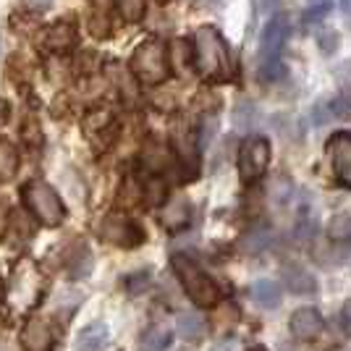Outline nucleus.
<instances>
[{
    "label": "nucleus",
    "mask_w": 351,
    "mask_h": 351,
    "mask_svg": "<svg viewBox=\"0 0 351 351\" xmlns=\"http://www.w3.org/2000/svg\"><path fill=\"white\" fill-rule=\"evenodd\" d=\"M191 45H194V63L197 71L202 73L210 82H226L231 71H234V60L228 53V45L223 43L220 32L215 27H199L191 34Z\"/></svg>",
    "instance_id": "obj_1"
},
{
    "label": "nucleus",
    "mask_w": 351,
    "mask_h": 351,
    "mask_svg": "<svg viewBox=\"0 0 351 351\" xmlns=\"http://www.w3.org/2000/svg\"><path fill=\"white\" fill-rule=\"evenodd\" d=\"M173 270L184 291L197 307H215L220 299V291L215 286V280L207 276L199 265L194 263L186 254H173Z\"/></svg>",
    "instance_id": "obj_2"
},
{
    "label": "nucleus",
    "mask_w": 351,
    "mask_h": 351,
    "mask_svg": "<svg viewBox=\"0 0 351 351\" xmlns=\"http://www.w3.org/2000/svg\"><path fill=\"white\" fill-rule=\"evenodd\" d=\"M24 202L32 210V215L45 223V226H60L66 218V207L60 202L58 191L53 189L47 181H29L24 186Z\"/></svg>",
    "instance_id": "obj_3"
},
{
    "label": "nucleus",
    "mask_w": 351,
    "mask_h": 351,
    "mask_svg": "<svg viewBox=\"0 0 351 351\" xmlns=\"http://www.w3.org/2000/svg\"><path fill=\"white\" fill-rule=\"evenodd\" d=\"M132 71L145 84H160L168 79V53L160 40H147L134 50Z\"/></svg>",
    "instance_id": "obj_4"
},
{
    "label": "nucleus",
    "mask_w": 351,
    "mask_h": 351,
    "mask_svg": "<svg viewBox=\"0 0 351 351\" xmlns=\"http://www.w3.org/2000/svg\"><path fill=\"white\" fill-rule=\"evenodd\" d=\"M43 293V278L32 263H21L11 276L8 283V302L14 309H29Z\"/></svg>",
    "instance_id": "obj_5"
},
{
    "label": "nucleus",
    "mask_w": 351,
    "mask_h": 351,
    "mask_svg": "<svg viewBox=\"0 0 351 351\" xmlns=\"http://www.w3.org/2000/svg\"><path fill=\"white\" fill-rule=\"evenodd\" d=\"M270 165V142L265 136H249L239 149V176L244 181H254Z\"/></svg>",
    "instance_id": "obj_6"
},
{
    "label": "nucleus",
    "mask_w": 351,
    "mask_h": 351,
    "mask_svg": "<svg viewBox=\"0 0 351 351\" xmlns=\"http://www.w3.org/2000/svg\"><path fill=\"white\" fill-rule=\"evenodd\" d=\"M328 155L333 165V176L341 186L351 189V134L338 132L328 139Z\"/></svg>",
    "instance_id": "obj_7"
},
{
    "label": "nucleus",
    "mask_w": 351,
    "mask_h": 351,
    "mask_svg": "<svg viewBox=\"0 0 351 351\" xmlns=\"http://www.w3.org/2000/svg\"><path fill=\"white\" fill-rule=\"evenodd\" d=\"M289 34H291V27H289V19L286 16H273L263 29V58H278V53L283 50V45L289 43Z\"/></svg>",
    "instance_id": "obj_8"
},
{
    "label": "nucleus",
    "mask_w": 351,
    "mask_h": 351,
    "mask_svg": "<svg viewBox=\"0 0 351 351\" xmlns=\"http://www.w3.org/2000/svg\"><path fill=\"white\" fill-rule=\"evenodd\" d=\"M291 336L299 341H312L322 333V315L315 307H302L291 315Z\"/></svg>",
    "instance_id": "obj_9"
},
{
    "label": "nucleus",
    "mask_w": 351,
    "mask_h": 351,
    "mask_svg": "<svg viewBox=\"0 0 351 351\" xmlns=\"http://www.w3.org/2000/svg\"><path fill=\"white\" fill-rule=\"evenodd\" d=\"M24 351H53V330L45 320H29L21 330Z\"/></svg>",
    "instance_id": "obj_10"
},
{
    "label": "nucleus",
    "mask_w": 351,
    "mask_h": 351,
    "mask_svg": "<svg viewBox=\"0 0 351 351\" xmlns=\"http://www.w3.org/2000/svg\"><path fill=\"white\" fill-rule=\"evenodd\" d=\"M108 341H110L108 325L105 322H92V325H84L76 333L73 346H76V351H103L108 346Z\"/></svg>",
    "instance_id": "obj_11"
},
{
    "label": "nucleus",
    "mask_w": 351,
    "mask_h": 351,
    "mask_svg": "<svg viewBox=\"0 0 351 351\" xmlns=\"http://www.w3.org/2000/svg\"><path fill=\"white\" fill-rule=\"evenodd\" d=\"M283 283H286L289 291L302 293V296L317 291V280H315V276H312L309 270H304L302 265H286V267H283Z\"/></svg>",
    "instance_id": "obj_12"
},
{
    "label": "nucleus",
    "mask_w": 351,
    "mask_h": 351,
    "mask_svg": "<svg viewBox=\"0 0 351 351\" xmlns=\"http://www.w3.org/2000/svg\"><path fill=\"white\" fill-rule=\"evenodd\" d=\"M249 296H252V302H254L257 307L276 309L278 307V302H280V286L270 278H260V280H254V283H252Z\"/></svg>",
    "instance_id": "obj_13"
},
{
    "label": "nucleus",
    "mask_w": 351,
    "mask_h": 351,
    "mask_svg": "<svg viewBox=\"0 0 351 351\" xmlns=\"http://www.w3.org/2000/svg\"><path fill=\"white\" fill-rule=\"evenodd\" d=\"M105 236H108V241L121 244V247H134V244H139V231L134 228L129 220H123V218L108 220V223H105Z\"/></svg>",
    "instance_id": "obj_14"
},
{
    "label": "nucleus",
    "mask_w": 351,
    "mask_h": 351,
    "mask_svg": "<svg viewBox=\"0 0 351 351\" xmlns=\"http://www.w3.org/2000/svg\"><path fill=\"white\" fill-rule=\"evenodd\" d=\"M176 333L186 341H197L207 333V320L197 312H184L176 317Z\"/></svg>",
    "instance_id": "obj_15"
},
{
    "label": "nucleus",
    "mask_w": 351,
    "mask_h": 351,
    "mask_svg": "<svg viewBox=\"0 0 351 351\" xmlns=\"http://www.w3.org/2000/svg\"><path fill=\"white\" fill-rule=\"evenodd\" d=\"M270 244H273V231L267 226H254L241 239V252H247V254H263V252L270 249Z\"/></svg>",
    "instance_id": "obj_16"
},
{
    "label": "nucleus",
    "mask_w": 351,
    "mask_h": 351,
    "mask_svg": "<svg viewBox=\"0 0 351 351\" xmlns=\"http://www.w3.org/2000/svg\"><path fill=\"white\" fill-rule=\"evenodd\" d=\"M171 346V330L165 325H152L142 336V351H165Z\"/></svg>",
    "instance_id": "obj_17"
},
{
    "label": "nucleus",
    "mask_w": 351,
    "mask_h": 351,
    "mask_svg": "<svg viewBox=\"0 0 351 351\" xmlns=\"http://www.w3.org/2000/svg\"><path fill=\"white\" fill-rule=\"evenodd\" d=\"M71 43H73V27H69V24L53 27L50 34L45 37V45L50 50H66V47H71Z\"/></svg>",
    "instance_id": "obj_18"
},
{
    "label": "nucleus",
    "mask_w": 351,
    "mask_h": 351,
    "mask_svg": "<svg viewBox=\"0 0 351 351\" xmlns=\"http://www.w3.org/2000/svg\"><path fill=\"white\" fill-rule=\"evenodd\" d=\"M19 168V155L16 147L8 142H0V178H11Z\"/></svg>",
    "instance_id": "obj_19"
},
{
    "label": "nucleus",
    "mask_w": 351,
    "mask_h": 351,
    "mask_svg": "<svg viewBox=\"0 0 351 351\" xmlns=\"http://www.w3.org/2000/svg\"><path fill=\"white\" fill-rule=\"evenodd\" d=\"M116 5L126 21H139L145 16L147 0H116Z\"/></svg>",
    "instance_id": "obj_20"
},
{
    "label": "nucleus",
    "mask_w": 351,
    "mask_h": 351,
    "mask_svg": "<svg viewBox=\"0 0 351 351\" xmlns=\"http://www.w3.org/2000/svg\"><path fill=\"white\" fill-rule=\"evenodd\" d=\"M260 76L265 82H280L286 76V66L280 58H263V66H260Z\"/></svg>",
    "instance_id": "obj_21"
},
{
    "label": "nucleus",
    "mask_w": 351,
    "mask_h": 351,
    "mask_svg": "<svg viewBox=\"0 0 351 351\" xmlns=\"http://www.w3.org/2000/svg\"><path fill=\"white\" fill-rule=\"evenodd\" d=\"M328 14H330V3H322V5L309 8L307 14H304V21H320V19H325Z\"/></svg>",
    "instance_id": "obj_22"
},
{
    "label": "nucleus",
    "mask_w": 351,
    "mask_h": 351,
    "mask_svg": "<svg viewBox=\"0 0 351 351\" xmlns=\"http://www.w3.org/2000/svg\"><path fill=\"white\" fill-rule=\"evenodd\" d=\"M257 3H260V11L263 14H273V11L280 8V0H257Z\"/></svg>",
    "instance_id": "obj_23"
},
{
    "label": "nucleus",
    "mask_w": 351,
    "mask_h": 351,
    "mask_svg": "<svg viewBox=\"0 0 351 351\" xmlns=\"http://www.w3.org/2000/svg\"><path fill=\"white\" fill-rule=\"evenodd\" d=\"M8 113H11V105L5 103V100H0V126L8 121Z\"/></svg>",
    "instance_id": "obj_24"
},
{
    "label": "nucleus",
    "mask_w": 351,
    "mask_h": 351,
    "mask_svg": "<svg viewBox=\"0 0 351 351\" xmlns=\"http://www.w3.org/2000/svg\"><path fill=\"white\" fill-rule=\"evenodd\" d=\"M24 3H27L29 8H37V11H43V8H47L53 0H24Z\"/></svg>",
    "instance_id": "obj_25"
},
{
    "label": "nucleus",
    "mask_w": 351,
    "mask_h": 351,
    "mask_svg": "<svg viewBox=\"0 0 351 351\" xmlns=\"http://www.w3.org/2000/svg\"><path fill=\"white\" fill-rule=\"evenodd\" d=\"M5 226H8V220H5V215L0 213V236H3V231H5Z\"/></svg>",
    "instance_id": "obj_26"
},
{
    "label": "nucleus",
    "mask_w": 351,
    "mask_h": 351,
    "mask_svg": "<svg viewBox=\"0 0 351 351\" xmlns=\"http://www.w3.org/2000/svg\"><path fill=\"white\" fill-rule=\"evenodd\" d=\"M341 8H343L346 14H351V0H341Z\"/></svg>",
    "instance_id": "obj_27"
},
{
    "label": "nucleus",
    "mask_w": 351,
    "mask_h": 351,
    "mask_svg": "<svg viewBox=\"0 0 351 351\" xmlns=\"http://www.w3.org/2000/svg\"><path fill=\"white\" fill-rule=\"evenodd\" d=\"M249 351H267V349H249Z\"/></svg>",
    "instance_id": "obj_28"
},
{
    "label": "nucleus",
    "mask_w": 351,
    "mask_h": 351,
    "mask_svg": "<svg viewBox=\"0 0 351 351\" xmlns=\"http://www.w3.org/2000/svg\"><path fill=\"white\" fill-rule=\"evenodd\" d=\"M322 3H328V0H322Z\"/></svg>",
    "instance_id": "obj_29"
},
{
    "label": "nucleus",
    "mask_w": 351,
    "mask_h": 351,
    "mask_svg": "<svg viewBox=\"0 0 351 351\" xmlns=\"http://www.w3.org/2000/svg\"><path fill=\"white\" fill-rule=\"evenodd\" d=\"M0 289H3V283H0Z\"/></svg>",
    "instance_id": "obj_30"
}]
</instances>
